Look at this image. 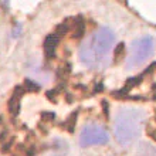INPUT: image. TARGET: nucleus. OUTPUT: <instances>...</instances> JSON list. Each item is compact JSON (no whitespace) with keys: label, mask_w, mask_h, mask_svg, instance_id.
Masks as SVG:
<instances>
[{"label":"nucleus","mask_w":156,"mask_h":156,"mask_svg":"<svg viewBox=\"0 0 156 156\" xmlns=\"http://www.w3.org/2000/svg\"><path fill=\"white\" fill-rule=\"evenodd\" d=\"M57 43H58V36H57V34H51V36H48V37L45 38V41H44V50H45L47 57H53L54 50H55Z\"/></svg>","instance_id":"39448f33"},{"label":"nucleus","mask_w":156,"mask_h":156,"mask_svg":"<svg viewBox=\"0 0 156 156\" xmlns=\"http://www.w3.org/2000/svg\"><path fill=\"white\" fill-rule=\"evenodd\" d=\"M155 50V41L151 36H145L138 40H135L131 44L129 55L126 60V68L132 70L136 67H140L144 62H146L151 58Z\"/></svg>","instance_id":"7ed1b4c3"},{"label":"nucleus","mask_w":156,"mask_h":156,"mask_svg":"<svg viewBox=\"0 0 156 156\" xmlns=\"http://www.w3.org/2000/svg\"><path fill=\"white\" fill-rule=\"evenodd\" d=\"M109 142V133L99 123H88L82 128L80 133V145L82 148L95 146V145H107Z\"/></svg>","instance_id":"20e7f679"},{"label":"nucleus","mask_w":156,"mask_h":156,"mask_svg":"<svg viewBox=\"0 0 156 156\" xmlns=\"http://www.w3.org/2000/svg\"><path fill=\"white\" fill-rule=\"evenodd\" d=\"M115 45V34L108 27H101L80 48V60L90 68H102L109 62Z\"/></svg>","instance_id":"f257e3e1"},{"label":"nucleus","mask_w":156,"mask_h":156,"mask_svg":"<svg viewBox=\"0 0 156 156\" xmlns=\"http://www.w3.org/2000/svg\"><path fill=\"white\" fill-rule=\"evenodd\" d=\"M142 156H156V148L151 146V145H146L142 149Z\"/></svg>","instance_id":"423d86ee"},{"label":"nucleus","mask_w":156,"mask_h":156,"mask_svg":"<svg viewBox=\"0 0 156 156\" xmlns=\"http://www.w3.org/2000/svg\"><path fill=\"white\" fill-rule=\"evenodd\" d=\"M146 114L139 108H121L114 121V135L119 145L128 146L139 139Z\"/></svg>","instance_id":"f03ea898"}]
</instances>
